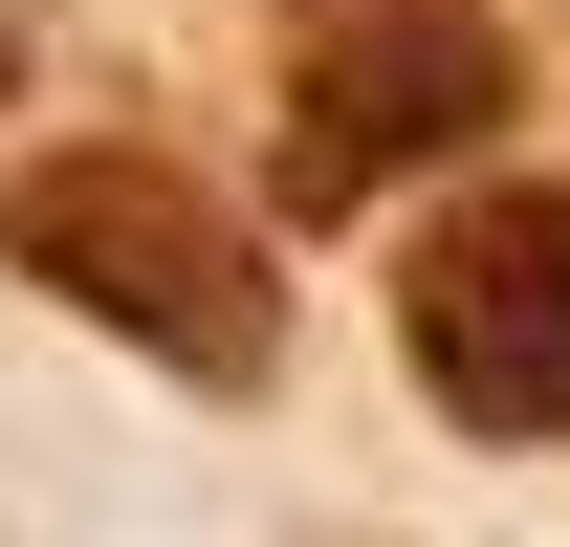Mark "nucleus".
Instances as JSON below:
<instances>
[{"label": "nucleus", "instance_id": "nucleus-2", "mask_svg": "<svg viewBox=\"0 0 570 547\" xmlns=\"http://www.w3.org/2000/svg\"><path fill=\"white\" fill-rule=\"evenodd\" d=\"M395 372L461 438H570V176H483L395 263Z\"/></svg>", "mask_w": 570, "mask_h": 547}, {"label": "nucleus", "instance_id": "nucleus-3", "mask_svg": "<svg viewBox=\"0 0 570 547\" xmlns=\"http://www.w3.org/2000/svg\"><path fill=\"white\" fill-rule=\"evenodd\" d=\"M504 88H527V44H504L483 0H373V22H330V44L285 67V219H352V198H395L417 153H483Z\"/></svg>", "mask_w": 570, "mask_h": 547}, {"label": "nucleus", "instance_id": "nucleus-4", "mask_svg": "<svg viewBox=\"0 0 570 547\" xmlns=\"http://www.w3.org/2000/svg\"><path fill=\"white\" fill-rule=\"evenodd\" d=\"M0 110H22V0H0Z\"/></svg>", "mask_w": 570, "mask_h": 547}, {"label": "nucleus", "instance_id": "nucleus-1", "mask_svg": "<svg viewBox=\"0 0 570 547\" xmlns=\"http://www.w3.org/2000/svg\"><path fill=\"white\" fill-rule=\"evenodd\" d=\"M0 263L45 285L67 329L154 350V372H198V395H264V372H285V263H264V219L198 198L154 132L22 153V176H0Z\"/></svg>", "mask_w": 570, "mask_h": 547}]
</instances>
